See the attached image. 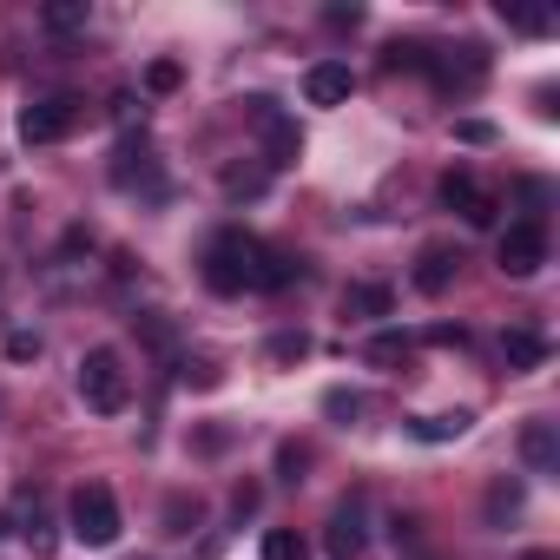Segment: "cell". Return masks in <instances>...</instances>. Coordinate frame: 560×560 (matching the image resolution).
I'll return each instance as SVG.
<instances>
[{
  "instance_id": "1",
  "label": "cell",
  "mask_w": 560,
  "mask_h": 560,
  "mask_svg": "<svg viewBox=\"0 0 560 560\" xmlns=\"http://www.w3.org/2000/svg\"><path fill=\"white\" fill-rule=\"evenodd\" d=\"M250 257H257V237L250 231H218L205 244V284L218 298H244L250 291Z\"/></svg>"
},
{
  "instance_id": "2",
  "label": "cell",
  "mask_w": 560,
  "mask_h": 560,
  "mask_svg": "<svg viewBox=\"0 0 560 560\" xmlns=\"http://www.w3.org/2000/svg\"><path fill=\"white\" fill-rule=\"evenodd\" d=\"M67 527H73L80 547H113L119 540V501H113V488L106 481H86L73 494V508H67Z\"/></svg>"
},
{
  "instance_id": "3",
  "label": "cell",
  "mask_w": 560,
  "mask_h": 560,
  "mask_svg": "<svg viewBox=\"0 0 560 560\" xmlns=\"http://www.w3.org/2000/svg\"><path fill=\"white\" fill-rule=\"evenodd\" d=\"M80 396L100 416H119L126 409V363H119V350H86L80 357Z\"/></svg>"
},
{
  "instance_id": "4",
  "label": "cell",
  "mask_w": 560,
  "mask_h": 560,
  "mask_svg": "<svg viewBox=\"0 0 560 560\" xmlns=\"http://www.w3.org/2000/svg\"><path fill=\"white\" fill-rule=\"evenodd\" d=\"M250 126H257V139H264V172H270V165H298L304 132H298V119L277 106V100H250Z\"/></svg>"
},
{
  "instance_id": "5",
  "label": "cell",
  "mask_w": 560,
  "mask_h": 560,
  "mask_svg": "<svg viewBox=\"0 0 560 560\" xmlns=\"http://www.w3.org/2000/svg\"><path fill=\"white\" fill-rule=\"evenodd\" d=\"M80 126V100L73 93H47V100H34L27 113H21V139L27 145H54V139H67Z\"/></svg>"
},
{
  "instance_id": "6",
  "label": "cell",
  "mask_w": 560,
  "mask_h": 560,
  "mask_svg": "<svg viewBox=\"0 0 560 560\" xmlns=\"http://www.w3.org/2000/svg\"><path fill=\"white\" fill-rule=\"evenodd\" d=\"M494 257H501L508 277H534V270L547 264V224H540V218H514V224L501 231V250H494Z\"/></svg>"
},
{
  "instance_id": "7",
  "label": "cell",
  "mask_w": 560,
  "mask_h": 560,
  "mask_svg": "<svg viewBox=\"0 0 560 560\" xmlns=\"http://www.w3.org/2000/svg\"><path fill=\"white\" fill-rule=\"evenodd\" d=\"M442 205L462 211L468 224H494V218H501V198H494L475 172H442Z\"/></svg>"
},
{
  "instance_id": "8",
  "label": "cell",
  "mask_w": 560,
  "mask_h": 560,
  "mask_svg": "<svg viewBox=\"0 0 560 560\" xmlns=\"http://www.w3.org/2000/svg\"><path fill=\"white\" fill-rule=\"evenodd\" d=\"M298 257L291 250H277V244H257V257H250V291H284V284H298Z\"/></svg>"
},
{
  "instance_id": "9",
  "label": "cell",
  "mask_w": 560,
  "mask_h": 560,
  "mask_svg": "<svg viewBox=\"0 0 560 560\" xmlns=\"http://www.w3.org/2000/svg\"><path fill=\"white\" fill-rule=\"evenodd\" d=\"M350 86H357V80H350L343 60H317V67L304 73V100H311V106H343Z\"/></svg>"
},
{
  "instance_id": "10",
  "label": "cell",
  "mask_w": 560,
  "mask_h": 560,
  "mask_svg": "<svg viewBox=\"0 0 560 560\" xmlns=\"http://www.w3.org/2000/svg\"><path fill=\"white\" fill-rule=\"evenodd\" d=\"M455 270H462V250H448V244H429V250L416 257V291L442 298V291L455 284Z\"/></svg>"
},
{
  "instance_id": "11",
  "label": "cell",
  "mask_w": 560,
  "mask_h": 560,
  "mask_svg": "<svg viewBox=\"0 0 560 560\" xmlns=\"http://www.w3.org/2000/svg\"><path fill=\"white\" fill-rule=\"evenodd\" d=\"M324 553H330V560H357V553H363V508H357V501H343V508L330 514Z\"/></svg>"
},
{
  "instance_id": "12",
  "label": "cell",
  "mask_w": 560,
  "mask_h": 560,
  "mask_svg": "<svg viewBox=\"0 0 560 560\" xmlns=\"http://www.w3.org/2000/svg\"><path fill=\"white\" fill-rule=\"evenodd\" d=\"M521 462L534 475H560V435H553V422H527L521 429Z\"/></svg>"
},
{
  "instance_id": "13",
  "label": "cell",
  "mask_w": 560,
  "mask_h": 560,
  "mask_svg": "<svg viewBox=\"0 0 560 560\" xmlns=\"http://www.w3.org/2000/svg\"><path fill=\"white\" fill-rule=\"evenodd\" d=\"M113 185H119V191H132V185H145V191H159V172H152V152H145V145H119V159H113Z\"/></svg>"
},
{
  "instance_id": "14",
  "label": "cell",
  "mask_w": 560,
  "mask_h": 560,
  "mask_svg": "<svg viewBox=\"0 0 560 560\" xmlns=\"http://www.w3.org/2000/svg\"><path fill=\"white\" fill-rule=\"evenodd\" d=\"M389 311H396L389 284H350V291H343V317H357V324H376V317H389Z\"/></svg>"
},
{
  "instance_id": "15",
  "label": "cell",
  "mask_w": 560,
  "mask_h": 560,
  "mask_svg": "<svg viewBox=\"0 0 560 560\" xmlns=\"http://www.w3.org/2000/svg\"><path fill=\"white\" fill-rule=\"evenodd\" d=\"M501 357H508V370H540L547 363V343L534 330H501Z\"/></svg>"
},
{
  "instance_id": "16",
  "label": "cell",
  "mask_w": 560,
  "mask_h": 560,
  "mask_svg": "<svg viewBox=\"0 0 560 560\" xmlns=\"http://www.w3.org/2000/svg\"><path fill=\"white\" fill-rule=\"evenodd\" d=\"M40 21H47V34H86L93 8H86V0H54V8H47Z\"/></svg>"
},
{
  "instance_id": "17",
  "label": "cell",
  "mask_w": 560,
  "mask_h": 560,
  "mask_svg": "<svg viewBox=\"0 0 560 560\" xmlns=\"http://www.w3.org/2000/svg\"><path fill=\"white\" fill-rule=\"evenodd\" d=\"M270 172L264 165H224V198H264Z\"/></svg>"
},
{
  "instance_id": "18",
  "label": "cell",
  "mask_w": 560,
  "mask_h": 560,
  "mask_svg": "<svg viewBox=\"0 0 560 560\" xmlns=\"http://www.w3.org/2000/svg\"><path fill=\"white\" fill-rule=\"evenodd\" d=\"M416 435H422V442H455V435H468V409H455V416H422Z\"/></svg>"
},
{
  "instance_id": "19",
  "label": "cell",
  "mask_w": 560,
  "mask_h": 560,
  "mask_svg": "<svg viewBox=\"0 0 560 560\" xmlns=\"http://www.w3.org/2000/svg\"><path fill=\"white\" fill-rule=\"evenodd\" d=\"M264 560H311V547H304V534H291V527H270V534H264Z\"/></svg>"
},
{
  "instance_id": "20",
  "label": "cell",
  "mask_w": 560,
  "mask_h": 560,
  "mask_svg": "<svg viewBox=\"0 0 560 560\" xmlns=\"http://www.w3.org/2000/svg\"><path fill=\"white\" fill-rule=\"evenodd\" d=\"M409 350H416V337H402V330H383V337H370V363H383V370H389V363H402Z\"/></svg>"
},
{
  "instance_id": "21",
  "label": "cell",
  "mask_w": 560,
  "mask_h": 560,
  "mask_svg": "<svg viewBox=\"0 0 560 560\" xmlns=\"http://www.w3.org/2000/svg\"><path fill=\"white\" fill-rule=\"evenodd\" d=\"M21 534H27V547H34V553H54V521H47V508H40V494L27 501V527H21Z\"/></svg>"
},
{
  "instance_id": "22",
  "label": "cell",
  "mask_w": 560,
  "mask_h": 560,
  "mask_svg": "<svg viewBox=\"0 0 560 560\" xmlns=\"http://www.w3.org/2000/svg\"><path fill=\"white\" fill-rule=\"evenodd\" d=\"M198 514H205V508H198V494H191V501H185V494H172V501H165V534H191V527H198Z\"/></svg>"
},
{
  "instance_id": "23",
  "label": "cell",
  "mask_w": 560,
  "mask_h": 560,
  "mask_svg": "<svg viewBox=\"0 0 560 560\" xmlns=\"http://www.w3.org/2000/svg\"><path fill=\"white\" fill-rule=\"evenodd\" d=\"M264 357H270V363H304V357H311V337H304V330H284V337H270Z\"/></svg>"
},
{
  "instance_id": "24",
  "label": "cell",
  "mask_w": 560,
  "mask_h": 560,
  "mask_svg": "<svg viewBox=\"0 0 560 560\" xmlns=\"http://www.w3.org/2000/svg\"><path fill=\"white\" fill-rule=\"evenodd\" d=\"M508 514H521V481H494L488 488V521H508Z\"/></svg>"
},
{
  "instance_id": "25",
  "label": "cell",
  "mask_w": 560,
  "mask_h": 560,
  "mask_svg": "<svg viewBox=\"0 0 560 560\" xmlns=\"http://www.w3.org/2000/svg\"><path fill=\"white\" fill-rule=\"evenodd\" d=\"M501 21L521 27V34H547V14L540 8H514V0H501Z\"/></svg>"
},
{
  "instance_id": "26",
  "label": "cell",
  "mask_w": 560,
  "mask_h": 560,
  "mask_svg": "<svg viewBox=\"0 0 560 560\" xmlns=\"http://www.w3.org/2000/svg\"><path fill=\"white\" fill-rule=\"evenodd\" d=\"M178 80H185L178 60H152V67H145V86H152V93H178Z\"/></svg>"
},
{
  "instance_id": "27",
  "label": "cell",
  "mask_w": 560,
  "mask_h": 560,
  "mask_svg": "<svg viewBox=\"0 0 560 560\" xmlns=\"http://www.w3.org/2000/svg\"><path fill=\"white\" fill-rule=\"evenodd\" d=\"M113 119H119V126H126V132H132V126H139V132H145V106H139V100H132V93H119V100H113Z\"/></svg>"
},
{
  "instance_id": "28",
  "label": "cell",
  "mask_w": 560,
  "mask_h": 560,
  "mask_svg": "<svg viewBox=\"0 0 560 560\" xmlns=\"http://www.w3.org/2000/svg\"><path fill=\"white\" fill-rule=\"evenodd\" d=\"M304 462H311V448H298V442L277 448V468H284V481H298V475H304Z\"/></svg>"
},
{
  "instance_id": "29",
  "label": "cell",
  "mask_w": 560,
  "mask_h": 560,
  "mask_svg": "<svg viewBox=\"0 0 560 560\" xmlns=\"http://www.w3.org/2000/svg\"><path fill=\"white\" fill-rule=\"evenodd\" d=\"M8 357H14V363L40 357V337H34V330H14V337H8Z\"/></svg>"
},
{
  "instance_id": "30",
  "label": "cell",
  "mask_w": 560,
  "mask_h": 560,
  "mask_svg": "<svg viewBox=\"0 0 560 560\" xmlns=\"http://www.w3.org/2000/svg\"><path fill=\"white\" fill-rule=\"evenodd\" d=\"M429 343H455V350H462V343H468V330H462V324H435V330H429Z\"/></svg>"
},
{
  "instance_id": "31",
  "label": "cell",
  "mask_w": 560,
  "mask_h": 560,
  "mask_svg": "<svg viewBox=\"0 0 560 560\" xmlns=\"http://www.w3.org/2000/svg\"><path fill=\"white\" fill-rule=\"evenodd\" d=\"M185 383H198V389H211V383H218V363H185Z\"/></svg>"
},
{
  "instance_id": "32",
  "label": "cell",
  "mask_w": 560,
  "mask_h": 560,
  "mask_svg": "<svg viewBox=\"0 0 560 560\" xmlns=\"http://www.w3.org/2000/svg\"><path fill=\"white\" fill-rule=\"evenodd\" d=\"M462 139H468V145H488V139H494V126H481V119H462Z\"/></svg>"
},
{
  "instance_id": "33",
  "label": "cell",
  "mask_w": 560,
  "mask_h": 560,
  "mask_svg": "<svg viewBox=\"0 0 560 560\" xmlns=\"http://www.w3.org/2000/svg\"><path fill=\"white\" fill-rule=\"evenodd\" d=\"M527 560H553V553H527Z\"/></svg>"
},
{
  "instance_id": "34",
  "label": "cell",
  "mask_w": 560,
  "mask_h": 560,
  "mask_svg": "<svg viewBox=\"0 0 560 560\" xmlns=\"http://www.w3.org/2000/svg\"><path fill=\"white\" fill-rule=\"evenodd\" d=\"M0 534H8V514H0Z\"/></svg>"
}]
</instances>
